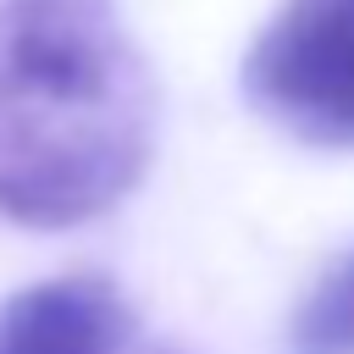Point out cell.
<instances>
[{"instance_id":"obj_4","label":"cell","mask_w":354,"mask_h":354,"mask_svg":"<svg viewBox=\"0 0 354 354\" xmlns=\"http://www.w3.org/2000/svg\"><path fill=\"white\" fill-rule=\"evenodd\" d=\"M288 354H354V249H343L299 299Z\"/></svg>"},{"instance_id":"obj_2","label":"cell","mask_w":354,"mask_h":354,"mask_svg":"<svg viewBox=\"0 0 354 354\" xmlns=\"http://www.w3.org/2000/svg\"><path fill=\"white\" fill-rule=\"evenodd\" d=\"M260 116L315 149H354V0H282L243 55Z\"/></svg>"},{"instance_id":"obj_3","label":"cell","mask_w":354,"mask_h":354,"mask_svg":"<svg viewBox=\"0 0 354 354\" xmlns=\"http://www.w3.org/2000/svg\"><path fill=\"white\" fill-rule=\"evenodd\" d=\"M127 304L105 277H50L0 304V354H116Z\"/></svg>"},{"instance_id":"obj_1","label":"cell","mask_w":354,"mask_h":354,"mask_svg":"<svg viewBox=\"0 0 354 354\" xmlns=\"http://www.w3.org/2000/svg\"><path fill=\"white\" fill-rule=\"evenodd\" d=\"M155 72L116 0H0V216L83 227L155 155Z\"/></svg>"}]
</instances>
